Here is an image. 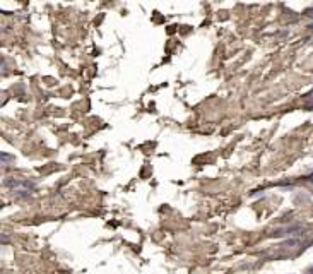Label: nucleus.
Returning <instances> with one entry per match:
<instances>
[{
	"label": "nucleus",
	"mask_w": 313,
	"mask_h": 274,
	"mask_svg": "<svg viewBox=\"0 0 313 274\" xmlns=\"http://www.w3.org/2000/svg\"><path fill=\"white\" fill-rule=\"evenodd\" d=\"M4 185L9 187L18 197H28L33 192V184H29L28 180H21V178H7Z\"/></svg>",
	"instance_id": "f257e3e1"
}]
</instances>
